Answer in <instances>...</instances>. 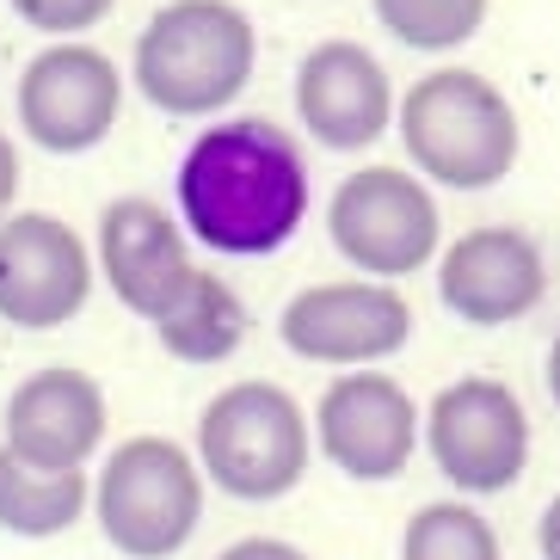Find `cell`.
<instances>
[{"label": "cell", "mask_w": 560, "mask_h": 560, "mask_svg": "<svg viewBox=\"0 0 560 560\" xmlns=\"http://www.w3.org/2000/svg\"><path fill=\"white\" fill-rule=\"evenodd\" d=\"M308 161L271 117H215L179 154L173 203L198 247L222 259H271L308 222Z\"/></svg>", "instance_id": "obj_1"}, {"label": "cell", "mask_w": 560, "mask_h": 560, "mask_svg": "<svg viewBox=\"0 0 560 560\" xmlns=\"http://www.w3.org/2000/svg\"><path fill=\"white\" fill-rule=\"evenodd\" d=\"M259 37L234 0H166L136 37V93L166 117L229 112L253 81Z\"/></svg>", "instance_id": "obj_2"}, {"label": "cell", "mask_w": 560, "mask_h": 560, "mask_svg": "<svg viewBox=\"0 0 560 560\" xmlns=\"http://www.w3.org/2000/svg\"><path fill=\"white\" fill-rule=\"evenodd\" d=\"M400 142L425 185L444 191H493L517 166V112L487 74L438 68L400 100Z\"/></svg>", "instance_id": "obj_3"}, {"label": "cell", "mask_w": 560, "mask_h": 560, "mask_svg": "<svg viewBox=\"0 0 560 560\" xmlns=\"http://www.w3.org/2000/svg\"><path fill=\"white\" fill-rule=\"evenodd\" d=\"M198 456L203 480L241 505H271L296 493L314 462V419L278 382H234L198 412Z\"/></svg>", "instance_id": "obj_4"}, {"label": "cell", "mask_w": 560, "mask_h": 560, "mask_svg": "<svg viewBox=\"0 0 560 560\" xmlns=\"http://www.w3.org/2000/svg\"><path fill=\"white\" fill-rule=\"evenodd\" d=\"M198 456L173 438H124L93 475V517L100 536L130 560H173L203 524Z\"/></svg>", "instance_id": "obj_5"}, {"label": "cell", "mask_w": 560, "mask_h": 560, "mask_svg": "<svg viewBox=\"0 0 560 560\" xmlns=\"http://www.w3.org/2000/svg\"><path fill=\"white\" fill-rule=\"evenodd\" d=\"M327 241L370 283H395L425 271L444 241V210L431 185L400 166H358L327 203Z\"/></svg>", "instance_id": "obj_6"}, {"label": "cell", "mask_w": 560, "mask_h": 560, "mask_svg": "<svg viewBox=\"0 0 560 560\" xmlns=\"http://www.w3.org/2000/svg\"><path fill=\"white\" fill-rule=\"evenodd\" d=\"M529 412L493 376H462L450 388H438L425 412V450L431 468L456 487L462 499H493L511 493L529 468Z\"/></svg>", "instance_id": "obj_7"}, {"label": "cell", "mask_w": 560, "mask_h": 560, "mask_svg": "<svg viewBox=\"0 0 560 560\" xmlns=\"http://www.w3.org/2000/svg\"><path fill=\"white\" fill-rule=\"evenodd\" d=\"M419 444H425V412L382 370H346L314 400V450L346 480L382 487V480L407 475Z\"/></svg>", "instance_id": "obj_8"}, {"label": "cell", "mask_w": 560, "mask_h": 560, "mask_svg": "<svg viewBox=\"0 0 560 560\" xmlns=\"http://www.w3.org/2000/svg\"><path fill=\"white\" fill-rule=\"evenodd\" d=\"M100 265L62 215L19 210L0 222V320L19 332H56L93 296Z\"/></svg>", "instance_id": "obj_9"}, {"label": "cell", "mask_w": 560, "mask_h": 560, "mask_svg": "<svg viewBox=\"0 0 560 560\" xmlns=\"http://www.w3.org/2000/svg\"><path fill=\"white\" fill-rule=\"evenodd\" d=\"M19 130L44 154H86L112 136L124 112V74L93 44H50L19 74Z\"/></svg>", "instance_id": "obj_10"}, {"label": "cell", "mask_w": 560, "mask_h": 560, "mask_svg": "<svg viewBox=\"0 0 560 560\" xmlns=\"http://www.w3.org/2000/svg\"><path fill=\"white\" fill-rule=\"evenodd\" d=\"M278 339L302 363H332V370H376L412 339V308L388 283H314L296 290L278 314Z\"/></svg>", "instance_id": "obj_11"}, {"label": "cell", "mask_w": 560, "mask_h": 560, "mask_svg": "<svg viewBox=\"0 0 560 560\" xmlns=\"http://www.w3.org/2000/svg\"><path fill=\"white\" fill-rule=\"evenodd\" d=\"M93 265H100L105 290L130 314H142L149 327L198 278L191 234H185L179 210H166L154 198H112L105 203L100 234H93Z\"/></svg>", "instance_id": "obj_12"}, {"label": "cell", "mask_w": 560, "mask_h": 560, "mask_svg": "<svg viewBox=\"0 0 560 560\" xmlns=\"http://www.w3.org/2000/svg\"><path fill=\"white\" fill-rule=\"evenodd\" d=\"M105 425H112V407H105L100 382L74 363H50L7 395L0 450H13L19 462H37V468L86 475V462L105 450Z\"/></svg>", "instance_id": "obj_13"}, {"label": "cell", "mask_w": 560, "mask_h": 560, "mask_svg": "<svg viewBox=\"0 0 560 560\" xmlns=\"http://www.w3.org/2000/svg\"><path fill=\"white\" fill-rule=\"evenodd\" d=\"M438 296L468 327H511V320L536 314L548 296L542 247L511 222L468 229L438 253Z\"/></svg>", "instance_id": "obj_14"}, {"label": "cell", "mask_w": 560, "mask_h": 560, "mask_svg": "<svg viewBox=\"0 0 560 560\" xmlns=\"http://www.w3.org/2000/svg\"><path fill=\"white\" fill-rule=\"evenodd\" d=\"M296 117H302V130L332 154L370 149L395 124L388 68L363 50V44H346V37L314 44L296 68Z\"/></svg>", "instance_id": "obj_15"}, {"label": "cell", "mask_w": 560, "mask_h": 560, "mask_svg": "<svg viewBox=\"0 0 560 560\" xmlns=\"http://www.w3.org/2000/svg\"><path fill=\"white\" fill-rule=\"evenodd\" d=\"M247 327H253V314L241 302V290L229 278H215V271H198L191 290L154 320V339H161L166 358H179V363H229L234 351L247 346Z\"/></svg>", "instance_id": "obj_16"}, {"label": "cell", "mask_w": 560, "mask_h": 560, "mask_svg": "<svg viewBox=\"0 0 560 560\" xmlns=\"http://www.w3.org/2000/svg\"><path fill=\"white\" fill-rule=\"evenodd\" d=\"M93 505V480L68 475V468H37L0 450V529L19 542H50L86 517Z\"/></svg>", "instance_id": "obj_17"}, {"label": "cell", "mask_w": 560, "mask_h": 560, "mask_svg": "<svg viewBox=\"0 0 560 560\" xmlns=\"http://www.w3.org/2000/svg\"><path fill=\"white\" fill-rule=\"evenodd\" d=\"M400 560H505V548H499V529L480 517V505L438 499L407 517Z\"/></svg>", "instance_id": "obj_18"}, {"label": "cell", "mask_w": 560, "mask_h": 560, "mask_svg": "<svg viewBox=\"0 0 560 560\" xmlns=\"http://www.w3.org/2000/svg\"><path fill=\"white\" fill-rule=\"evenodd\" d=\"M382 32L407 50H462L487 19V0H376Z\"/></svg>", "instance_id": "obj_19"}, {"label": "cell", "mask_w": 560, "mask_h": 560, "mask_svg": "<svg viewBox=\"0 0 560 560\" xmlns=\"http://www.w3.org/2000/svg\"><path fill=\"white\" fill-rule=\"evenodd\" d=\"M7 7L44 37H81V32H93V25L112 13L117 0H7Z\"/></svg>", "instance_id": "obj_20"}, {"label": "cell", "mask_w": 560, "mask_h": 560, "mask_svg": "<svg viewBox=\"0 0 560 560\" xmlns=\"http://www.w3.org/2000/svg\"><path fill=\"white\" fill-rule=\"evenodd\" d=\"M215 560H308V555L283 536H247V542H229Z\"/></svg>", "instance_id": "obj_21"}, {"label": "cell", "mask_w": 560, "mask_h": 560, "mask_svg": "<svg viewBox=\"0 0 560 560\" xmlns=\"http://www.w3.org/2000/svg\"><path fill=\"white\" fill-rule=\"evenodd\" d=\"M536 555L542 560H560V493L542 505V517H536Z\"/></svg>", "instance_id": "obj_22"}, {"label": "cell", "mask_w": 560, "mask_h": 560, "mask_svg": "<svg viewBox=\"0 0 560 560\" xmlns=\"http://www.w3.org/2000/svg\"><path fill=\"white\" fill-rule=\"evenodd\" d=\"M13 191H19V149L0 136V222H7V210H13Z\"/></svg>", "instance_id": "obj_23"}, {"label": "cell", "mask_w": 560, "mask_h": 560, "mask_svg": "<svg viewBox=\"0 0 560 560\" xmlns=\"http://www.w3.org/2000/svg\"><path fill=\"white\" fill-rule=\"evenodd\" d=\"M548 395L560 407V332H555V346H548Z\"/></svg>", "instance_id": "obj_24"}]
</instances>
